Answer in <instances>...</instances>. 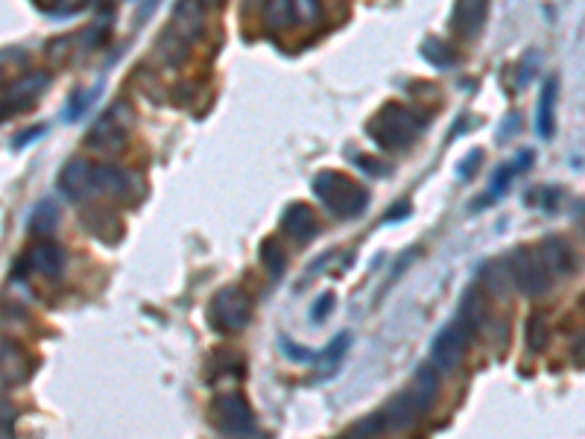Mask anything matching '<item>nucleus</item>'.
<instances>
[{"label":"nucleus","instance_id":"a211bd4d","mask_svg":"<svg viewBox=\"0 0 585 439\" xmlns=\"http://www.w3.org/2000/svg\"><path fill=\"white\" fill-rule=\"evenodd\" d=\"M50 85V74L47 71H33L21 80H15L9 85V94H6V103L15 109V112H24V106L36 103L41 94L47 91Z\"/></svg>","mask_w":585,"mask_h":439},{"label":"nucleus","instance_id":"0eeeda50","mask_svg":"<svg viewBox=\"0 0 585 439\" xmlns=\"http://www.w3.org/2000/svg\"><path fill=\"white\" fill-rule=\"evenodd\" d=\"M471 340H474V337H471L457 320L451 322V325H445V328L433 337V343H430V363H433L439 372H457V369L466 363Z\"/></svg>","mask_w":585,"mask_h":439},{"label":"nucleus","instance_id":"bb28decb","mask_svg":"<svg viewBox=\"0 0 585 439\" xmlns=\"http://www.w3.org/2000/svg\"><path fill=\"white\" fill-rule=\"evenodd\" d=\"M158 53L164 56V62L167 65H182L185 59H188V53H191V41H185L179 33L173 36L170 30L161 36V41H158Z\"/></svg>","mask_w":585,"mask_h":439},{"label":"nucleus","instance_id":"c9c22d12","mask_svg":"<svg viewBox=\"0 0 585 439\" xmlns=\"http://www.w3.org/2000/svg\"><path fill=\"white\" fill-rule=\"evenodd\" d=\"M480 164H483V150H471L466 159L457 164V176H460V182H471V176L480 170Z\"/></svg>","mask_w":585,"mask_h":439},{"label":"nucleus","instance_id":"1a4fd4ad","mask_svg":"<svg viewBox=\"0 0 585 439\" xmlns=\"http://www.w3.org/2000/svg\"><path fill=\"white\" fill-rule=\"evenodd\" d=\"M59 191L74 202H91L97 197L94 188V161L91 159H71L62 173H59Z\"/></svg>","mask_w":585,"mask_h":439},{"label":"nucleus","instance_id":"4be33fe9","mask_svg":"<svg viewBox=\"0 0 585 439\" xmlns=\"http://www.w3.org/2000/svg\"><path fill=\"white\" fill-rule=\"evenodd\" d=\"M173 30L185 41H194L202 33V3L199 0H179L173 9Z\"/></svg>","mask_w":585,"mask_h":439},{"label":"nucleus","instance_id":"37998d69","mask_svg":"<svg viewBox=\"0 0 585 439\" xmlns=\"http://www.w3.org/2000/svg\"><path fill=\"white\" fill-rule=\"evenodd\" d=\"M407 214H410V202H401V205L392 211L390 217H387V223H392V220H401V217H407Z\"/></svg>","mask_w":585,"mask_h":439},{"label":"nucleus","instance_id":"2eb2a0df","mask_svg":"<svg viewBox=\"0 0 585 439\" xmlns=\"http://www.w3.org/2000/svg\"><path fill=\"white\" fill-rule=\"evenodd\" d=\"M281 232L290 235L296 243H308L319 235V223H316V214H313L311 205L305 202H293L281 211Z\"/></svg>","mask_w":585,"mask_h":439},{"label":"nucleus","instance_id":"20e7f679","mask_svg":"<svg viewBox=\"0 0 585 439\" xmlns=\"http://www.w3.org/2000/svg\"><path fill=\"white\" fill-rule=\"evenodd\" d=\"M252 322V302L243 287L229 284L214 293L208 305V325L220 334H240Z\"/></svg>","mask_w":585,"mask_h":439},{"label":"nucleus","instance_id":"5701e85b","mask_svg":"<svg viewBox=\"0 0 585 439\" xmlns=\"http://www.w3.org/2000/svg\"><path fill=\"white\" fill-rule=\"evenodd\" d=\"M59 223H62V211H59V205L53 200H41L36 202V208H33V214H30V235H36V238H50L56 229H59Z\"/></svg>","mask_w":585,"mask_h":439},{"label":"nucleus","instance_id":"ea45409f","mask_svg":"<svg viewBox=\"0 0 585 439\" xmlns=\"http://www.w3.org/2000/svg\"><path fill=\"white\" fill-rule=\"evenodd\" d=\"M12 425H15V407L0 401V437H6L12 431Z\"/></svg>","mask_w":585,"mask_h":439},{"label":"nucleus","instance_id":"58836bf2","mask_svg":"<svg viewBox=\"0 0 585 439\" xmlns=\"http://www.w3.org/2000/svg\"><path fill=\"white\" fill-rule=\"evenodd\" d=\"M416 258H419V249H416V246H413V249H410V252H404V255H401V258H398V261H395V267H392V279H390V284H392V281H398V279H401V276H404V270H407V267H410V264H413V261H416Z\"/></svg>","mask_w":585,"mask_h":439},{"label":"nucleus","instance_id":"f03ea898","mask_svg":"<svg viewBox=\"0 0 585 439\" xmlns=\"http://www.w3.org/2000/svg\"><path fill=\"white\" fill-rule=\"evenodd\" d=\"M425 126H428L425 115L390 103V106H384L375 118L366 123V132H369V138L381 150L395 153V150H407L410 144H416L419 135L425 132Z\"/></svg>","mask_w":585,"mask_h":439},{"label":"nucleus","instance_id":"9d476101","mask_svg":"<svg viewBox=\"0 0 585 439\" xmlns=\"http://www.w3.org/2000/svg\"><path fill=\"white\" fill-rule=\"evenodd\" d=\"M30 375H33L30 355L15 343L0 340V396L12 387H21Z\"/></svg>","mask_w":585,"mask_h":439},{"label":"nucleus","instance_id":"72a5a7b5","mask_svg":"<svg viewBox=\"0 0 585 439\" xmlns=\"http://www.w3.org/2000/svg\"><path fill=\"white\" fill-rule=\"evenodd\" d=\"M278 346H281V352L287 355L290 360H296V363H308V360H313V352L311 349H305V346H299V343H293L290 337H278Z\"/></svg>","mask_w":585,"mask_h":439},{"label":"nucleus","instance_id":"49530a36","mask_svg":"<svg viewBox=\"0 0 585 439\" xmlns=\"http://www.w3.org/2000/svg\"><path fill=\"white\" fill-rule=\"evenodd\" d=\"M59 3H62V0H41V6H44V9H56Z\"/></svg>","mask_w":585,"mask_h":439},{"label":"nucleus","instance_id":"aec40b11","mask_svg":"<svg viewBox=\"0 0 585 439\" xmlns=\"http://www.w3.org/2000/svg\"><path fill=\"white\" fill-rule=\"evenodd\" d=\"M351 346V334L349 331H343V334H337L322 352H313V363H316V378H331V375H337V369H340V363L346 358V352H349Z\"/></svg>","mask_w":585,"mask_h":439},{"label":"nucleus","instance_id":"412c9836","mask_svg":"<svg viewBox=\"0 0 585 439\" xmlns=\"http://www.w3.org/2000/svg\"><path fill=\"white\" fill-rule=\"evenodd\" d=\"M556 94H559V80L550 77L542 85L539 106H536V132L542 138H553V132H556Z\"/></svg>","mask_w":585,"mask_h":439},{"label":"nucleus","instance_id":"7c9ffc66","mask_svg":"<svg viewBox=\"0 0 585 439\" xmlns=\"http://www.w3.org/2000/svg\"><path fill=\"white\" fill-rule=\"evenodd\" d=\"M261 258H264V264H267V270H270L273 281L284 279V273H287V255H284V249H281L275 240H264V246H261Z\"/></svg>","mask_w":585,"mask_h":439},{"label":"nucleus","instance_id":"7ed1b4c3","mask_svg":"<svg viewBox=\"0 0 585 439\" xmlns=\"http://www.w3.org/2000/svg\"><path fill=\"white\" fill-rule=\"evenodd\" d=\"M132 126H135L132 103H129V100H115V103L106 109V115L88 129L85 144H88L91 150H100V153H120V150L129 144Z\"/></svg>","mask_w":585,"mask_h":439},{"label":"nucleus","instance_id":"ddd939ff","mask_svg":"<svg viewBox=\"0 0 585 439\" xmlns=\"http://www.w3.org/2000/svg\"><path fill=\"white\" fill-rule=\"evenodd\" d=\"M135 173L115 161H94V188L97 197H126L135 185Z\"/></svg>","mask_w":585,"mask_h":439},{"label":"nucleus","instance_id":"473e14b6","mask_svg":"<svg viewBox=\"0 0 585 439\" xmlns=\"http://www.w3.org/2000/svg\"><path fill=\"white\" fill-rule=\"evenodd\" d=\"M539 65H542V53H539V50H530V53L521 59V65H518V80H515V88H524L527 82H533L536 71H539Z\"/></svg>","mask_w":585,"mask_h":439},{"label":"nucleus","instance_id":"393cba45","mask_svg":"<svg viewBox=\"0 0 585 439\" xmlns=\"http://www.w3.org/2000/svg\"><path fill=\"white\" fill-rule=\"evenodd\" d=\"M264 15H267V27L273 33H284V30H290L299 21L293 0H267L264 3Z\"/></svg>","mask_w":585,"mask_h":439},{"label":"nucleus","instance_id":"a18cd8bd","mask_svg":"<svg viewBox=\"0 0 585 439\" xmlns=\"http://www.w3.org/2000/svg\"><path fill=\"white\" fill-rule=\"evenodd\" d=\"M243 3H246V6H249V9H258V6H264V3H267V0H243Z\"/></svg>","mask_w":585,"mask_h":439},{"label":"nucleus","instance_id":"a19ab883","mask_svg":"<svg viewBox=\"0 0 585 439\" xmlns=\"http://www.w3.org/2000/svg\"><path fill=\"white\" fill-rule=\"evenodd\" d=\"M44 129H47V126H33V129H27L24 135H18V138H15V147H24V144H30V141L41 138V135H44Z\"/></svg>","mask_w":585,"mask_h":439},{"label":"nucleus","instance_id":"e433bc0d","mask_svg":"<svg viewBox=\"0 0 585 439\" xmlns=\"http://www.w3.org/2000/svg\"><path fill=\"white\" fill-rule=\"evenodd\" d=\"M331 308H334V293H322V296L316 299V305L311 308V320L325 322L328 320V314H331Z\"/></svg>","mask_w":585,"mask_h":439},{"label":"nucleus","instance_id":"c85d7f7f","mask_svg":"<svg viewBox=\"0 0 585 439\" xmlns=\"http://www.w3.org/2000/svg\"><path fill=\"white\" fill-rule=\"evenodd\" d=\"M480 279H483V290L489 293V296H504V290H507V267H504V261H492V264H486L483 267V273H480Z\"/></svg>","mask_w":585,"mask_h":439},{"label":"nucleus","instance_id":"4468645a","mask_svg":"<svg viewBox=\"0 0 585 439\" xmlns=\"http://www.w3.org/2000/svg\"><path fill=\"white\" fill-rule=\"evenodd\" d=\"M530 167H533V150H521V153H515V159L495 170L489 194H486V197H477V200H474V205H471V211L489 208V205H492V200H498L501 194H507L509 185H512V179H515L518 173H527Z\"/></svg>","mask_w":585,"mask_h":439},{"label":"nucleus","instance_id":"2f4dec72","mask_svg":"<svg viewBox=\"0 0 585 439\" xmlns=\"http://www.w3.org/2000/svg\"><path fill=\"white\" fill-rule=\"evenodd\" d=\"M387 431V425H384V416H381V410L378 413H369L363 422H357V425H351L349 431H346V437H381Z\"/></svg>","mask_w":585,"mask_h":439},{"label":"nucleus","instance_id":"6e6552de","mask_svg":"<svg viewBox=\"0 0 585 439\" xmlns=\"http://www.w3.org/2000/svg\"><path fill=\"white\" fill-rule=\"evenodd\" d=\"M65 264H68V252L59 243L44 238L24 255V261L18 264V276L24 270H30V273L44 276V279H59L65 273Z\"/></svg>","mask_w":585,"mask_h":439},{"label":"nucleus","instance_id":"f257e3e1","mask_svg":"<svg viewBox=\"0 0 585 439\" xmlns=\"http://www.w3.org/2000/svg\"><path fill=\"white\" fill-rule=\"evenodd\" d=\"M311 191L316 200L322 202V208L340 220L360 217L369 208V191L363 185H357L346 173L337 170H319L313 176Z\"/></svg>","mask_w":585,"mask_h":439},{"label":"nucleus","instance_id":"9b49d317","mask_svg":"<svg viewBox=\"0 0 585 439\" xmlns=\"http://www.w3.org/2000/svg\"><path fill=\"white\" fill-rule=\"evenodd\" d=\"M539 258L545 264L547 276H556V279H571L577 273V258H574V249L571 243L559 235H550L539 243Z\"/></svg>","mask_w":585,"mask_h":439},{"label":"nucleus","instance_id":"6ab92c4d","mask_svg":"<svg viewBox=\"0 0 585 439\" xmlns=\"http://www.w3.org/2000/svg\"><path fill=\"white\" fill-rule=\"evenodd\" d=\"M486 12H489V0H457L451 27H454L463 39H474V36L483 30Z\"/></svg>","mask_w":585,"mask_h":439},{"label":"nucleus","instance_id":"f8f14e48","mask_svg":"<svg viewBox=\"0 0 585 439\" xmlns=\"http://www.w3.org/2000/svg\"><path fill=\"white\" fill-rule=\"evenodd\" d=\"M428 410H430L428 404L407 387L401 396H395V399L381 410V416H384L387 431H401V428H410V425H413L419 416H425Z\"/></svg>","mask_w":585,"mask_h":439},{"label":"nucleus","instance_id":"4c0bfd02","mask_svg":"<svg viewBox=\"0 0 585 439\" xmlns=\"http://www.w3.org/2000/svg\"><path fill=\"white\" fill-rule=\"evenodd\" d=\"M351 161H354L363 173H369V176H384V173H390V167H387V164L369 159V156H351Z\"/></svg>","mask_w":585,"mask_h":439},{"label":"nucleus","instance_id":"a878e982","mask_svg":"<svg viewBox=\"0 0 585 439\" xmlns=\"http://www.w3.org/2000/svg\"><path fill=\"white\" fill-rule=\"evenodd\" d=\"M524 337H527V349H530L533 355L545 352L547 343H550V325H547L545 314H539V311H536V314L527 320Z\"/></svg>","mask_w":585,"mask_h":439},{"label":"nucleus","instance_id":"c03bdc74","mask_svg":"<svg viewBox=\"0 0 585 439\" xmlns=\"http://www.w3.org/2000/svg\"><path fill=\"white\" fill-rule=\"evenodd\" d=\"M202 6H208V9H217V6H223L226 0H199Z\"/></svg>","mask_w":585,"mask_h":439},{"label":"nucleus","instance_id":"dca6fc26","mask_svg":"<svg viewBox=\"0 0 585 439\" xmlns=\"http://www.w3.org/2000/svg\"><path fill=\"white\" fill-rule=\"evenodd\" d=\"M489 320V293L474 284L463 293V302H460V311H457V322L466 328L468 334L474 337L483 325Z\"/></svg>","mask_w":585,"mask_h":439},{"label":"nucleus","instance_id":"b1692460","mask_svg":"<svg viewBox=\"0 0 585 439\" xmlns=\"http://www.w3.org/2000/svg\"><path fill=\"white\" fill-rule=\"evenodd\" d=\"M439 384H442V372L433 363H422L416 378H413V384H410V390L425 401L428 407H433V401L439 399Z\"/></svg>","mask_w":585,"mask_h":439},{"label":"nucleus","instance_id":"f704fd0d","mask_svg":"<svg viewBox=\"0 0 585 439\" xmlns=\"http://www.w3.org/2000/svg\"><path fill=\"white\" fill-rule=\"evenodd\" d=\"M293 6H296V15H299L305 24L322 21V3H319V0H293Z\"/></svg>","mask_w":585,"mask_h":439},{"label":"nucleus","instance_id":"423d86ee","mask_svg":"<svg viewBox=\"0 0 585 439\" xmlns=\"http://www.w3.org/2000/svg\"><path fill=\"white\" fill-rule=\"evenodd\" d=\"M507 267L509 281L530 299H539L550 290V276H547L545 264L539 258L536 249H527V246H515L504 261Z\"/></svg>","mask_w":585,"mask_h":439},{"label":"nucleus","instance_id":"cd10ccee","mask_svg":"<svg viewBox=\"0 0 585 439\" xmlns=\"http://www.w3.org/2000/svg\"><path fill=\"white\" fill-rule=\"evenodd\" d=\"M422 56L436 68H451L457 62V50L442 39H428L422 44Z\"/></svg>","mask_w":585,"mask_h":439},{"label":"nucleus","instance_id":"39448f33","mask_svg":"<svg viewBox=\"0 0 585 439\" xmlns=\"http://www.w3.org/2000/svg\"><path fill=\"white\" fill-rule=\"evenodd\" d=\"M211 425L223 437H261L252 404L240 393H220L211 401Z\"/></svg>","mask_w":585,"mask_h":439},{"label":"nucleus","instance_id":"79ce46f5","mask_svg":"<svg viewBox=\"0 0 585 439\" xmlns=\"http://www.w3.org/2000/svg\"><path fill=\"white\" fill-rule=\"evenodd\" d=\"M515 126H518V115H509L507 126H501V135H498V141H509V138L515 135Z\"/></svg>","mask_w":585,"mask_h":439},{"label":"nucleus","instance_id":"f3484780","mask_svg":"<svg viewBox=\"0 0 585 439\" xmlns=\"http://www.w3.org/2000/svg\"><path fill=\"white\" fill-rule=\"evenodd\" d=\"M79 220H82L85 232H91L94 238L103 240V243H117L120 235H123L120 217H117L115 211H109V208H85Z\"/></svg>","mask_w":585,"mask_h":439},{"label":"nucleus","instance_id":"c756f323","mask_svg":"<svg viewBox=\"0 0 585 439\" xmlns=\"http://www.w3.org/2000/svg\"><path fill=\"white\" fill-rule=\"evenodd\" d=\"M97 97H100V85H94V88H88V91H74L71 100H68V106H65V120L74 123V120L82 118V115L97 103Z\"/></svg>","mask_w":585,"mask_h":439}]
</instances>
